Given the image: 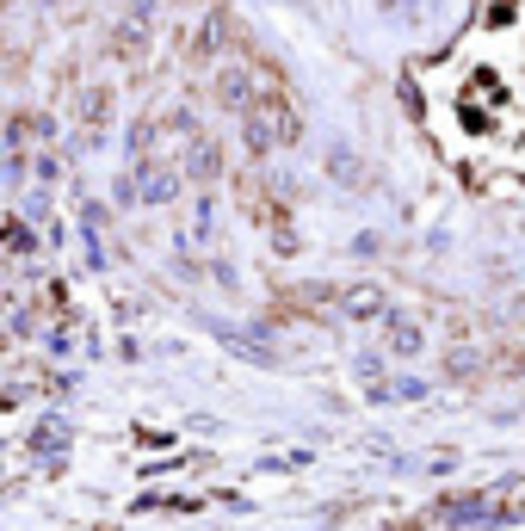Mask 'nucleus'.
<instances>
[{
    "label": "nucleus",
    "mask_w": 525,
    "mask_h": 531,
    "mask_svg": "<svg viewBox=\"0 0 525 531\" xmlns=\"http://www.w3.org/2000/svg\"><path fill=\"white\" fill-rule=\"evenodd\" d=\"M390 346L402 352V359H414V352H420V328L408 322V315H390Z\"/></svg>",
    "instance_id": "2"
},
{
    "label": "nucleus",
    "mask_w": 525,
    "mask_h": 531,
    "mask_svg": "<svg viewBox=\"0 0 525 531\" xmlns=\"http://www.w3.org/2000/svg\"><path fill=\"white\" fill-rule=\"evenodd\" d=\"M285 136H291V112H285V105H266V112L248 124V143L254 149H272V143H285Z\"/></svg>",
    "instance_id": "1"
},
{
    "label": "nucleus",
    "mask_w": 525,
    "mask_h": 531,
    "mask_svg": "<svg viewBox=\"0 0 525 531\" xmlns=\"http://www.w3.org/2000/svg\"><path fill=\"white\" fill-rule=\"evenodd\" d=\"M482 513H488V501H458V507H445L451 525H470V519H482Z\"/></svg>",
    "instance_id": "3"
},
{
    "label": "nucleus",
    "mask_w": 525,
    "mask_h": 531,
    "mask_svg": "<svg viewBox=\"0 0 525 531\" xmlns=\"http://www.w3.org/2000/svg\"><path fill=\"white\" fill-rule=\"evenodd\" d=\"M346 309H353V315H377V291H371V285L353 291V297H346Z\"/></svg>",
    "instance_id": "4"
}]
</instances>
